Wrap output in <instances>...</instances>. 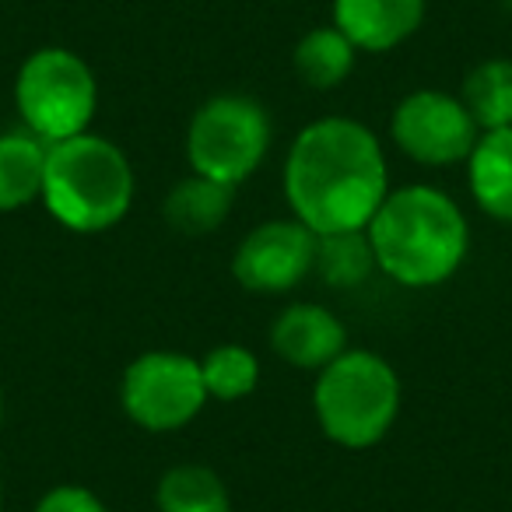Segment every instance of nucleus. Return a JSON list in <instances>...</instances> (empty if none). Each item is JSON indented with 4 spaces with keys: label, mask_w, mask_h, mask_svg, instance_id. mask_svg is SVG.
Wrapping results in <instances>:
<instances>
[{
    "label": "nucleus",
    "mask_w": 512,
    "mask_h": 512,
    "mask_svg": "<svg viewBox=\"0 0 512 512\" xmlns=\"http://www.w3.org/2000/svg\"><path fill=\"white\" fill-rule=\"evenodd\" d=\"M120 400L127 418L144 432H176L207 404L200 362L179 351H148L127 365Z\"/></svg>",
    "instance_id": "0eeeda50"
},
{
    "label": "nucleus",
    "mask_w": 512,
    "mask_h": 512,
    "mask_svg": "<svg viewBox=\"0 0 512 512\" xmlns=\"http://www.w3.org/2000/svg\"><path fill=\"white\" fill-rule=\"evenodd\" d=\"M274 141L267 109L249 95H214L186 127V158L197 176L239 186L264 165Z\"/></svg>",
    "instance_id": "423d86ee"
},
{
    "label": "nucleus",
    "mask_w": 512,
    "mask_h": 512,
    "mask_svg": "<svg viewBox=\"0 0 512 512\" xmlns=\"http://www.w3.org/2000/svg\"><path fill=\"white\" fill-rule=\"evenodd\" d=\"M467 183L484 214L512 221V127L477 137L467 158Z\"/></svg>",
    "instance_id": "f8f14e48"
},
{
    "label": "nucleus",
    "mask_w": 512,
    "mask_h": 512,
    "mask_svg": "<svg viewBox=\"0 0 512 512\" xmlns=\"http://www.w3.org/2000/svg\"><path fill=\"white\" fill-rule=\"evenodd\" d=\"M505 8H509V11H512V0H505Z\"/></svg>",
    "instance_id": "4be33fe9"
},
{
    "label": "nucleus",
    "mask_w": 512,
    "mask_h": 512,
    "mask_svg": "<svg viewBox=\"0 0 512 512\" xmlns=\"http://www.w3.org/2000/svg\"><path fill=\"white\" fill-rule=\"evenodd\" d=\"M428 0H334V25L355 50L386 53L414 36Z\"/></svg>",
    "instance_id": "9b49d317"
},
{
    "label": "nucleus",
    "mask_w": 512,
    "mask_h": 512,
    "mask_svg": "<svg viewBox=\"0 0 512 512\" xmlns=\"http://www.w3.org/2000/svg\"><path fill=\"white\" fill-rule=\"evenodd\" d=\"M390 134L397 148L414 162L453 165L467 162L481 130L456 95L439 88H418L397 102Z\"/></svg>",
    "instance_id": "6e6552de"
},
{
    "label": "nucleus",
    "mask_w": 512,
    "mask_h": 512,
    "mask_svg": "<svg viewBox=\"0 0 512 512\" xmlns=\"http://www.w3.org/2000/svg\"><path fill=\"white\" fill-rule=\"evenodd\" d=\"M158 512H232L228 488L211 467L179 463L158 481Z\"/></svg>",
    "instance_id": "f3484780"
},
{
    "label": "nucleus",
    "mask_w": 512,
    "mask_h": 512,
    "mask_svg": "<svg viewBox=\"0 0 512 512\" xmlns=\"http://www.w3.org/2000/svg\"><path fill=\"white\" fill-rule=\"evenodd\" d=\"M376 267L404 288H432L460 271L470 246L467 218L435 186L390 190L365 225Z\"/></svg>",
    "instance_id": "f03ea898"
},
{
    "label": "nucleus",
    "mask_w": 512,
    "mask_h": 512,
    "mask_svg": "<svg viewBox=\"0 0 512 512\" xmlns=\"http://www.w3.org/2000/svg\"><path fill=\"white\" fill-rule=\"evenodd\" d=\"M316 267V232L299 218H274L256 225L239 242L232 274L246 292L285 295L299 288Z\"/></svg>",
    "instance_id": "1a4fd4ad"
},
{
    "label": "nucleus",
    "mask_w": 512,
    "mask_h": 512,
    "mask_svg": "<svg viewBox=\"0 0 512 512\" xmlns=\"http://www.w3.org/2000/svg\"><path fill=\"white\" fill-rule=\"evenodd\" d=\"M232 197L235 186H225L218 179L207 176H186L169 190L162 204V214L169 221L172 232L179 235H211L225 225V218L232 214Z\"/></svg>",
    "instance_id": "ddd939ff"
},
{
    "label": "nucleus",
    "mask_w": 512,
    "mask_h": 512,
    "mask_svg": "<svg viewBox=\"0 0 512 512\" xmlns=\"http://www.w3.org/2000/svg\"><path fill=\"white\" fill-rule=\"evenodd\" d=\"M390 193L379 137L351 116H327L299 130L285 162L292 214L316 235L355 232Z\"/></svg>",
    "instance_id": "f257e3e1"
},
{
    "label": "nucleus",
    "mask_w": 512,
    "mask_h": 512,
    "mask_svg": "<svg viewBox=\"0 0 512 512\" xmlns=\"http://www.w3.org/2000/svg\"><path fill=\"white\" fill-rule=\"evenodd\" d=\"M36 512H106V505H102L99 495H92L88 488L60 484V488H50L43 498H39Z\"/></svg>",
    "instance_id": "aec40b11"
},
{
    "label": "nucleus",
    "mask_w": 512,
    "mask_h": 512,
    "mask_svg": "<svg viewBox=\"0 0 512 512\" xmlns=\"http://www.w3.org/2000/svg\"><path fill=\"white\" fill-rule=\"evenodd\" d=\"M0 509H4V481H0Z\"/></svg>",
    "instance_id": "412c9836"
},
{
    "label": "nucleus",
    "mask_w": 512,
    "mask_h": 512,
    "mask_svg": "<svg viewBox=\"0 0 512 512\" xmlns=\"http://www.w3.org/2000/svg\"><path fill=\"white\" fill-rule=\"evenodd\" d=\"M358 50L351 46V39L344 36L337 25H320V29H309L306 36L295 46V74L306 88L316 92H330L341 81H348V74L355 71Z\"/></svg>",
    "instance_id": "2eb2a0df"
},
{
    "label": "nucleus",
    "mask_w": 512,
    "mask_h": 512,
    "mask_svg": "<svg viewBox=\"0 0 512 512\" xmlns=\"http://www.w3.org/2000/svg\"><path fill=\"white\" fill-rule=\"evenodd\" d=\"M313 407L330 442L344 449L376 446L397 425V369L376 351H344L316 376Z\"/></svg>",
    "instance_id": "20e7f679"
},
{
    "label": "nucleus",
    "mask_w": 512,
    "mask_h": 512,
    "mask_svg": "<svg viewBox=\"0 0 512 512\" xmlns=\"http://www.w3.org/2000/svg\"><path fill=\"white\" fill-rule=\"evenodd\" d=\"M46 211L81 235L120 225L134 200V169L113 141L78 134L46 151L43 197Z\"/></svg>",
    "instance_id": "7ed1b4c3"
},
{
    "label": "nucleus",
    "mask_w": 512,
    "mask_h": 512,
    "mask_svg": "<svg viewBox=\"0 0 512 512\" xmlns=\"http://www.w3.org/2000/svg\"><path fill=\"white\" fill-rule=\"evenodd\" d=\"M200 376H204L207 400H242L256 390L260 383V362L249 348L242 344H221V348L207 351V358L200 362Z\"/></svg>",
    "instance_id": "6ab92c4d"
},
{
    "label": "nucleus",
    "mask_w": 512,
    "mask_h": 512,
    "mask_svg": "<svg viewBox=\"0 0 512 512\" xmlns=\"http://www.w3.org/2000/svg\"><path fill=\"white\" fill-rule=\"evenodd\" d=\"M460 102L474 116L481 134L512 127V60L495 57L477 64L463 81Z\"/></svg>",
    "instance_id": "dca6fc26"
},
{
    "label": "nucleus",
    "mask_w": 512,
    "mask_h": 512,
    "mask_svg": "<svg viewBox=\"0 0 512 512\" xmlns=\"http://www.w3.org/2000/svg\"><path fill=\"white\" fill-rule=\"evenodd\" d=\"M271 348L288 365L306 372H320L334 362L337 355L348 351V330L330 313L327 306L316 302H295L274 320L271 327Z\"/></svg>",
    "instance_id": "9d476101"
},
{
    "label": "nucleus",
    "mask_w": 512,
    "mask_h": 512,
    "mask_svg": "<svg viewBox=\"0 0 512 512\" xmlns=\"http://www.w3.org/2000/svg\"><path fill=\"white\" fill-rule=\"evenodd\" d=\"M15 106L29 134L46 144H60L67 137L88 134L99 106V85L78 53L46 46L29 53L18 67Z\"/></svg>",
    "instance_id": "39448f33"
},
{
    "label": "nucleus",
    "mask_w": 512,
    "mask_h": 512,
    "mask_svg": "<svg viewBox=\"0 0 512 512\" xmlns=\"http://www.w3.org/2000/svg\"><path fill=\"white\" fill-rule=\"evenodd\" d=\"M316 274L327 281L330 288H358L365 278H372L376 267V253L365 228L355 232H330L316 235Z\"/></svg>",
    "instance_id": "a211bd4d"
},
{
    "label": "nucleus",
    "mask_w": 512,
    "mask_h": 512,
    "mask_svg": "<svg viewBox=\"0 0 512 512\" xmlns=\"http://www.w3.org/2000/svg\"><path fill=\"white\" fill-rule=\"evenodd\" d=\"M46 151L36 134H0V214L22 211L43 197Z\"/></svg>",
    "instance_id": "4468645a"
}]
</instances>
